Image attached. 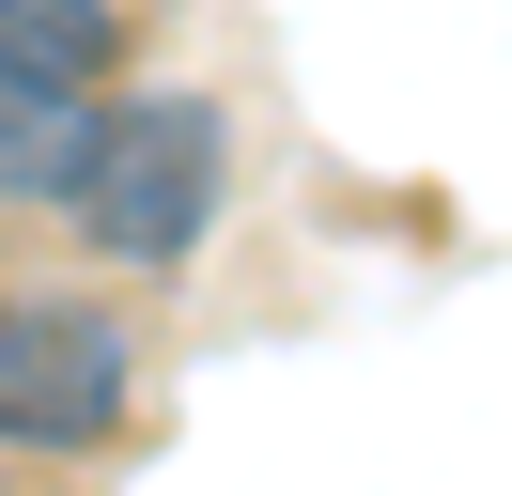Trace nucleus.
Listing matches in <instances>:
<instances>
[{
    "instance_id": "obj_1",
    "label": "nucleus",
    "mask_w": 512,
    "mask_h": 496,
    "mask_svg": "<svg viewBox=\"0 0 512 496\" xmlns=\"http://www.w3.org/2000/svg\"><path fill=\"white\" fill-rule=\"evenodd\" d=\"M218 186H233V124L218 93H125V109L78 124V171H63V217L78 248H109V264H187L202 233H218Z\"/></svg>"
},
{
    "instance_id": "obj_2",
    "label": "nucleus",
    "mask_w": 512,
    "mask_h": 496,
    "mask_svg": "<svg viewBox=\"0 0 512 496\" xmlns=\"http://www.w3.org/2000/svg\"><path fill=\"white\" fill-rule=\"evenodd\" d=\"M140 403V341L78 295H0V450H109Z\"/></svg>"
},
{
    "instance_id": "obj_3",
    "label": "nucleus",
    "mask_w": 512,
    "mask_h": 496,
    "mask_svg": "<svg viewBox=\"0 0 512 496\" xmlns=\"http://www.w3.org/2000/svg\"><path fill=\"white\" fill-rule=\"evenodd\" d=\"M125 62V0H0V78L16 93H94Z\"/></svg>"
},
{
    "instance_id": "obj_4",
    "label": "nucleus",
    "mask_w": 512,
    "mask_h": 496,
    "mask_svg": "<svg viewBox=\"0 0 512 496\" xmlns=\"http://www.w3.org/2000/svg\"><path fill=\"white\" fill-rule=\"evenodd\" d=\"M78 124H94V93H16L0 78V202H63Z\"/></svg>"
}]
</instances>
